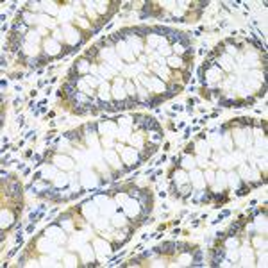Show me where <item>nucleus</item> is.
I'll return each instance as SVG.
<instances>
[{"label":"nucleus","mask_w":268,"mask_h":268,"mask_svg":"<svg viewBox=\"0 0 268 268\" xmlns=\"http://www.w3.org/2000/svg\"><path fill=\"white\" fill-rule=\"evenodd\" d=\"M245 193H247V188H240L238 190V195H245Z\"/></svg>","instance_id":"obj_10"},{"label":"nucleus","mask_w":268,"mask_h":268,"mask_svg":"<svg viewBox=\"0 0 268 268\" xmlns=\"http://www.w3.org/2000/svg\"><path fill=\"white\" fill-rule=\"evenodd\" d=\"M64 138H68V139H80V136H79V130H77V132H66Z\"/></svg>","instance_id":"obj_9"},{"label":"nucleus","mask_w":268,"mask_h":268,"mask_svg":"<svg viewBox=\"0 0 268 268\" xmlns=\"http://www.w3.org/2000/svg\"><path fill=\"white\" fill-rule=\"evenodd\" d=\"M27 231H29V233H32V231H34V224L29 225V227H27Z\"/></svg>","instance_id":"obj_12"},{"label":"nucleus","mask_w":268,"mask_h":268,"mask_svg":"<svg viewBox=\"0 0 268 268\" xmlns=\"http://www.w3.org/2000/svg\"><path fill=\"white\" fill-rule=\"evenodd\" d=\"M7 193L13 195V197H20V195H22V186H20L18 182H14V184H11V188H9Z\"/></svg>","instance_id":"obj_4"},{"label":"nucleus","mask_w":268,"mask_h":268,"mask_svg":"<svg viewBox=\"0 0 268 268\" xmlns=\"http://www.w3.org/2000/svg\"><path fill=\"white\" fill-rule=\"evenodd\" d=\"M97 52H98V47H91L89 50H86V56H88V57H95Z\"/></svg>","instance_id":"obj_8"},{"label":"nucleus","mask_w":268,"mask_h":268,"mask_svg":"<svg viewBox=\"0 0 268 268\" xmlns=\"http://www.w3.org/2000/svg\"><path fill=\"white\" fill-rule=\"evenodd\" d=\"M73 93H75V86L70 84V82H66V84H64V95L70 98V97H73Z\"/></svg>","instance_id":"obj_6"},{"label":"nucleus","mask_w":268,"mask_h":268,"mask_svg":"<svg viewBox=\"0 0 268 268\" xmlns=\"http://www.w3.org/2000/svg\"><path fill=\"white\" fill-rule=\"evenodd\" d=\"M191 266H202V250L195 247V254H193V263Z\"/></svg>","instance_id":"obj_2"},{"label":"nucleus","mask_w":268,"mask_h":268,"mask_svg":"<svg viewBox=\"0 0 268 268\" xmlns=\"http://www.w3.org/2000/svg\"><path fill=\"white\" fill-rule=\"evenodd\" d=\"M73 113H75V114H84V113H86V105H84V104H82V105H80V104L75 105V107H73Z\"/></svg>","instance_id":"obj_7"},{"label":"nucleus","mask_w":268,"mask_h":268,"mask_svg":"<svg viewBox=\"0 0 268 268\" xmlns=\"http://www.w3.org/2000/svg\"><path fill=\"white\" fill-rule=\"evenodd\" d=\"M132 32L138 36H147L148 32H152V29H148V27H132Z\"/></svg>","instance_id":"obj_5"},{"label":"nucleus","mask_w":268,"mask_h":268,"mask_svg":"<svg viewBox=\"0 0 268 268\" xmlns=\"http://www.w3.org/2000/svg\"><path fill=\"white\" fill-rule=\"evenodd\" d=\"M16 252H18V247H16V249H13V250L9 252L7 256H9V258H11V256H14V254H16Z\"/></svg>","instance_id":"obj_11"},{"label":"nucleus","mask_w":268,"mask_h":268,"mask_svg":"<svg viewBox=\"0 0 268 268\" xmlns=\"http://www.w3.org/2000/svg\"><path fill=\"white\" fill-rule=\"evenodd\" d=\"M241 227H243V220H240V222L233 224V225H231V229H229V233H227V236H236V234L241 231Z\"/></svg>","instance_id":"obj_3"},{"label":"nucleus","mask_w":268,"mask_h":268,"mask_svg":"<svg viewBox=\"0 0 268 268\" xmlns=\"http://www.w3.org/2000/svg\"><path fill=\"white\" fill-rule=\"evenodd\" d=\"M177 247H175V243L173 241H164L161 247H156V250L154 252H164V254H173V250H175Z\"/></svg>","instance_id":"obj_1"}]
</instances>
